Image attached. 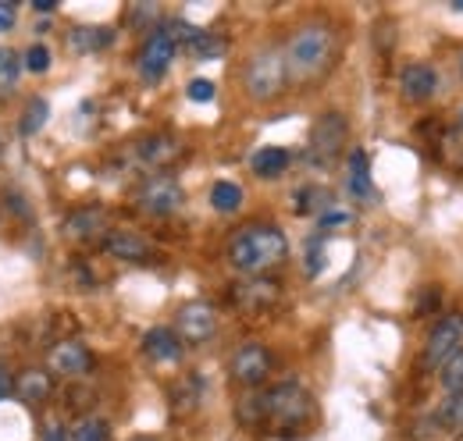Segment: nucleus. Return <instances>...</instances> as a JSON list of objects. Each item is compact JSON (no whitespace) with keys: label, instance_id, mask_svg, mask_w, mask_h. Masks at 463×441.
<instances>
[{"label":"nucleus","instance_id":"obj_1","mask_svg":"<svg viewBox=\"0 0 463 441\" xmlns=\"http://www.w3.org/2000/svg\"><path fill=\"white\" fill-rule=\"evenodd\" d=\"M339 54V40H335V29L328 22H307L299 25L286 43V71H289V82L296 86H307V82H317L332 71Z\"/></svg>","mask_w":463,"mask_h":441},{"label":"nucleus","instance_id":"obj_2","mask_svg":"<svg viewBox=\"0 0 463 441\" xmlns=\"http://www.w3.org/2000/svg\"><path fill=\"white\" fill-rule=\"evenodd\" d=\"M286 253H289V242L275 224H250V228L235 231L229 242V264L250 277L279 267L286 260Z\"/></svg>","mask_w":463,"mask_h":441},{"label":"nucleus","instance_id":"obj_3","mask_svg":"<svg viewBox=\"0 0 463 441\" xmlns=\"http://www.w3.org/2000/svg\"><path fill=\"white\" fill-rule=\"evenodd\" d=\"M264 402H268L264 431L275 438H299L314 424V413H317L310 391L296 381H282L271 391H264Z\"/></svg>","mask_w":463,"mask_h":441},{"label":"nucleus","instance_id":"obj_4","mask_svg":"<svg viewBox=\"0 0 463 441\" xmlns=\"http://www.w3.org/2000/svg\"><path fill=\"white\" fill-rule=\"evenodd\" d=\"M242 82H246V93H250L253 100H275V97L286 89V82H289L286 51H279V47L257 51V54L250 57V64H246Z\"/></svg>","mask_w":463,"mask_h":441},{"label":"nucleus","instance_id":"obj_5","mask_svg":"<svg viewBox=\"0 0 463 441\" xmlns=\"http://www.w3.org/2000/svg\"><path fill=\"white\" fill-rule=\"evenodd\" d=\"M349 143V125L339 110H325L310 128V157L321 164H332Z\"/></svg>","mask_w":463,"mask_h":441},{"label":"nucleus","instance_id":"obj_6","mask_svg":"<svg viewBox=\"0 0 463 441\" xmlns=\"http://www.w3.org/2000/svg\"><path fill=\"white\" fill-rule=\"evenodd\" d=\"M182 200H185V192H182V185L175 182L172 174H150L136 192L139 211L150 214V218H168L182 207Z\"/></svg>","mask_w":463,"mask_h":441},{"label":"nucleus","instance_id":"obj_7","mask_svg":"<svg viewBox=\"0 0 463 441\" xmlns=\"http://www.w3.org/2000/svg\"><path fill=\"white\" fill-rule=\"evenodd\" d=\"M214 331H218V310L211 303H185L175 317V334L189 345L214 338Z\"/></svg>","mask_w":463,"mask_h":441},{"label":"nucleus","instance_id":"obj_8","mask_svg":"<svg viewBox=\"0 0 463 441\" xmlns=\"http://www.w3.org/2000/svg\"><path fill=\"white\" fill-rule=\"evenodd\" d=\"M175 51H178V43H175V36L161 25V29H154L150 36H146V43H143V51H139V75L146 79V82H157L165 71H168V64L175 61Z\"/></svg>","mask_w":463,"mask_h":441},{"label":"nucleus","instance_id":"obj_9","mask_svg":"<svg viewBox=\"0 0 463 441\" xmlns=\"http://www.w3.org/2000/svg\"><path fill=\"white\" fill-rule=\"evenodd\" d=\"M268 374H271V352H268L260 342H246V345L232 356V378H235L239 385L257 388L268 381Z\"/></svg>","mask_w":463,"mask_h":441},{"label":"nucleus","instance_id":"obj_10","mask_svg":"<svg viewBox=\"0 0 463 441\" xmlns=\"http://www.w3.org/2000/svg\"><path fill=\"white\" fill-rule=\"evenodd\" d=\"M279 296H282V288H279V281H271V277H246V281H239L235 288H232V303L239 306V310H246V314H264V310H271L275 303H279Z\"/></svg>","mask_w":463,"mask_h":441},{"label":"nucleus","instance_id":"obj_11","mask_svg":"<svg viewBox=\"0 0 463 441\" xmlns=\"http://www.w3.org/2000/svg\"><path fill=\"white\" fill-rule=\"evenodd\" d=\"M460 338H463V317L460 314L442 317V321L431 328V334H428L424 367H435V371H439V363H442L449 352H457V349H460Z\"/></svg>","mask_w":463,"mask_h":441},{"label":"nucleus","instance_id":"obj_12","mask_svg":"<svg viewBox=\"0 0 463 441\" xmlns=\"http://www.w3.org/2000/svg\"><path fill=\"white\" fill-rule=\"evenodd\" d=\"M47 363H51V371L61 374V378H82L93 367V356H90V349L79 338H61L58 345L51 349Z\"/></svg>","mask_w":463,"mask_h":441},{"label":"nucleus","instance_id":"obj_13","mask_svg":"<svg viewBox=\"0 0 463 441\" xmlns=\"http://www.w3.org/2000/svg\"><path fill=\"white\" fill-rule=\"evenodd\" d=\"M104 249L115 260H125V264H150V257H154V246L139 231H125V228L104 235Z\"/></svg>","mask_w":463,"mask_h":441},{"label":"nucleus","instance_id":"obj_14","mask_svg":"<svg viewBox=\"0 0 463 441\" xmlns=\"http://www.w3.org/2000/svg\"><path fill=\"white\" fill-rule=\"evenodd\" d=\"M424 132H431V150H435L439 164L463 174V132L460 128H446V125H439V121H428Z\"/></svg>","mask_w":463,"mask_h":441},{"label":"nucleus","instance_id":"obj_15","mask_svg":"<svg viewBox=\"0 0 463 441\" xmlns=\"http://www.w3.org/2000/svg\"><path fill=\"white\" fill-rule=\"evenodd\" d=\"M400 89L410 104H424L435 97L439 89V71L428 64V61H417V64H406L403 75H400Z\"/></svg>","mask_w":463,"mask_h":441},{"label":"nucleus","instance_id":"obj_16","mask_svg":"<svg viewBox=\"0 0 463 441\" xmlns=\"http://www.w3.org/2000/svg\"><path fill=\"white\" fill-rule=\"evenodd\" d=\"M143 352L154 363H175L182 360V338L172 328H150L143 334Z\"/></svg>","mask_w":463,"mask_h":441},{"label":"nucleus","instance_id":"obj_17","mask_svg":"<svg viewBox=\"0 0 463 441\" xmlns=\"http://www.w3.org/2000/svg\"><path fill=\"white\" fill-rule=\"evenodd\" d=\"M136 154H139V161H143V164L165 167V164H172L175 157L182 154V146L175 143L172 136L157 132V136H146V139H139V143H136Z\"/></svg>","mask_w":463,"mask_h":441},{"label":"nucleus","instance_id":"obj_18","mask_svg":"<svg viewBox=\"0 0 463 441\" xmlns=\"http://www.w3.org/2000/svg\"><path fill=\"white\" fill-rule=\"evenodd\" d=\"M104 224H108L104 207H79L64 218V235L68 239H93L104 231Z\"/></svg>","mask_w":463,"mask_h":441},{"label":"nucleus","instance_id":"obj_19","mask_svg":"<svg viewBox=\"0 0 463 441\" xmlns=\"http://www.w3.org/2000/svg\"><path fill=\"white\" fill-rule=\"evenodd\" d=\"M51 374H43V371H22L18 378H14V395L22 399V402H29V406H40V402H47L51 399Z\"/></svg>","mask_w":463,"mask_h":441},{"label":"nucleus","instance_id":"obj_20","mask_svg":"<svg viewBox=\"0 0 463 441\" xmlns=\"http://www.w3.org/2000/svg\"><path fill=\"white\" fill-rule=\"evenodd\" d=\"M289 161H292L289 150H282V146H264V150H257V154L250 157V167H253L257 178H279V174L289 167Z\"/></svg>","mask_w":463,"mask_h":441},{"label":"nucleus","instance_id":"obj_21","mask_svg":"<svg viewBox=\"0 0 463 441\" xmlns=\"http://www.w3.org/2000/svg\"><path fill=\"white\" fill-rule=\"evenodd\" d=\"M346 185L356 200H367V196L374 192V185H371V161H367V154H364V150H353V154H349Z\"/></svg>","mask_w":463,"mask_h":441},{"label":"nucleus","instance_id":"obj_22","mask_svg":"<svg viewBox=\"0 0 463 441\" xmlns=\"http://www.w3.org/2000/svg\"><path fill=\"white\" fill-rule=\"evenodd\" d=\"M111 40H115V33H111L108 25H82V29L71 33V47H75L79 54L104 51V47H111Z\"/></svg>","mask_w":463,"mask_h":441},{"label":"nucleus","instance_id":"obj_23","mask_svg":"<svg viewBox=\"0 0 463 441\" xmlns=\"http://www.w3.org/2000/svg\"><path fill=\"white\" fill-rule=\"evenodd\" d=\"M332 203H335L332 192L321 189V185H307V189L296 192V211L299 214H317V211L325 214V211H332Z\"/></svg>","mask_w":463,"mask_h":441},{"label":"nucleus","instance_id":"obj_24","mask_svg":"<svg viewBox=\"0 0 463 441\" xmlns=\"http://www.w3.org/2000/svg\"><path fill=\"white\" fill-rule=\"evenodd\" d=\"M439 385L446 388V395L463 391V349L449 352V356L439 363Z\"/></svg>","mask_w":463,"mask_h":441},{"label":"nucleus","instance_id":"obj_25","mask_svg":"<svg viewBox=\"0 0 463 441\" xmlns=\"http://www.w3.org/2000/svg\"><path fill=\"white\" fill-rule=\"evenodd\" d=\"M235 417H239V424H246V427H264V417H268V402H264V391H253V395H246V399L235 406Z\"/></svg>","mask_w":463,"mask_h":441},{"label":"nucleus","instance_id":"obj_26","mask_svg":"<svg viewBox=\"0 0 463 441\" xmlns=\"http://www.w3.org/2000/svg\"><path fill=\"white\" fill-rule=\"evenodd\" d=\"M439 427H446L449 435H463V391L457 395H446L442 406H439Z\"/></svg>","mask_w":463,"mask_h":441},{"label":"nucleus","instance_id":"obj_27","mask_svg":"<svg viewBox=\"0 0 463 441\" xmlns=\"http://www.w3.org/2000/svg\"><path fill=\"white\" fill-rule=\"evenodd\" d=\"M211 207H214L218 214H235V211L242 207V189H239L235 182H214V189H211Z\"/></svg>","mask_w":463,"mask_h":441},{"label":"nucleus","instance_id":"obj_28","mask_svg":"<svg viewBox=\"0 0 463 441\" xmlns=\"http://www.w3.org/2000/svg\"><path fill=\"white\" fill-rule=\"evenodd\" d=\"M185 47H189V54L196 57V61H211V57L225 54V40L214 36V33H203V29H200Z\"/></svg>","mask_w":463,"mask_h":441},{"label":"nucleus","instance_id":"obj_29","mask_svg":"<svg viewBox=\"0 0 463 441\" xmlns=\"http://www.w3.org/2000/svg\"><path fill=\"white\" fill-rule=\"evenodd\" d=\"M71 441H111V427L100 417H82L71 427Z\"/></svg>","mask_w":463,"mask_h":441},{"label":"nucleus","instance_id":"obj_30","mask_svg":"<svg viewBox=\"0 0 463 441\" xmlns=\"http://www.w3.org/2000/svg\"><path fill=\"white\" fill-rule=\"evenodd\" d=\"M47 117H51V104L40 100V97H33L25 114H22V132H25V136H36V132L47 125Z\"/></svg>","mask_w":463,"mask_h":441},{"label":"nucleus","instance_id":"obj_31","mask_svg":"<svg viewBox=\"0 0 463 441\" xmlns=\"http://www.w3.org/2000/svg\"><path fill=\"white\" fill-rule=\"evenodd\" d=\"M18 71H22V57L0 47V89H11L18 82Z\"/></svg>","mask_w":463,"mask_h":441},{"label":"nucleus","instance_id":"obj_32","mask_svg":"<svg viewBox=\"0 0 463 441\" xmlns=\"http://www.w3.org/2000/svg\"><path fill=\"white\" fill-rule=\"evenodd\" d=\"M22 68L25 71H33V75H43V71H51V51L43 47V43H33L25 57H22Z\"/></svg>","mask_w":463,"mask_h":441},{"label":"nucleus","instance_id":"obj_33","mask_svg":"<svg viewBox=\"0 0 463 441\" xmlns=\"http://www.w3.org/2000/svg\"><path fill=\"white\" fill-rule=\"evenodd\" d=\"M185 97H189L193 104H211V100H214V82H211V79H193L189 89H185Z\"/></svg>","mask_w":463,"mask_h":441},{"label":"nucleus","instance_id":"obj_34","mask_svg":"<svg viewBox=\"0 0 463 441\" xmlns=\"http://www.w3.org/2000/svg\"><path fill=\"white\" fill-rule=\"evenodd\" d=\"M161 11H157V4H136L132 11H128V22L136 25V29H146V25H154V18H157Z\"/></svg>","mask_w":463,"mask_h":441},{"label":"nucleus","instance_id":"obj_35","mask_svg":"<svg viewBox=\"0 0 463 441\" xmlns=\"http://www.w3.org/2000/svg\"><path fill=\"white\" fill-rule=\"evenodd\" d=\"M321 267H325V239L317 235V239L310 242V253H307V275L314 277Z\"/></svg>","mask_w":463,"mask_h":441},{"label":"nucleus","instance_id":"obj_36","mask_svg":"<svg viewBox=\"0 0 463 441\" xmlns=\"http://www.w3.org/2000/svg\"><path fill=\"white\" fill-rule=\"evenodd\" d=\"M14 18H18V11H14V4H11V0H0V33H11V25H14Z\"/></svg>","mask_w":463,"mask_h":441},{"label":"nucleus","instance_id":"obj_37","mask_svg":"<svg viewBox=\"0 0 463 441\" xmlns=\"http://www.w3.org/2000/svg\"><path fill=\"white\" fill-rule=\"evenodd\" d=\"M349 214H343V211H325L321 214V231H328V228H335V224H346Z\"/></svg>","mask_w":463,"mask_h":441},{"label":"nucleus","instance_id":"obj_38","mask_svg":"<svg viewBox=\"0 0 463 441\" xmlns=\"http://www.w3.org/2000/svg\"><path fill=\"white\" fill-rule=\"evenodd\" d=\"M43 441H71V435H68V427H61V424H47Z\"/></svg>","mask_w":463,"mask_h":441},{"label":"nucleus","instance_id":"obj_39","mask_svg":"<svg viewBox=\"0 0 463 441\" xmlns=\"http://www.w3.org/2000/svg\"><path fill=\"white\" fill-rule=\"evenodd\" d=\"M11 391H14V381H11V374L0 367V399H7Z\"/></svg>","mask_w":463,"mask_h":441},{"label":"nucleus","instance_id":"obj_40","mask_svg":"<svg viewBox=\"0 0 463 441\" xmlns=\"http://www.w3.org/2000/svg\"><path fill=\"white\" fill-rule=\"evenodd\" d=\"M33 7H36V11H43V14H51V11L58 7V0H33Z\"/></svg>","mask_w":463,"mask_h":441},{"label":"nucleus","instance_id":"obj_41","mask_svg":"<svg viewBox=\"0 0 463 441\" xmlns=\"http://www.w3.org/2000/svg\"><path fill=\"white\" fill-rule=\"evenodd\" d=\"M453 11H463V0H453Z\"/></svg>","mask_w":463,"mask_h":441},{"label":"nucleus","instance_id":"obj_42","mask_svg":"<svg viewBox=\"0 0 463 441\" xmlns=\"http://www.w3.org/2000/svg\"><path fill=\"white\" fill-rule=\"evenodd\" d=\"M132 441H157V438H146V435H139V438H132Z\"/></svg>","mask_w":463,"mask_h":441},{"label":"nucleus","instance_id":"obj_43","mask_svg":"<svg viewBox=\"0 0 463 441\" xmlns=\"http://www.w3.org/2000/svg\"><path fill=\"white\" fill-rule=\"evenodd\" d=\"M460 132H463V108H460Z\"/></svg>","mask_w":463,"mask_h":441},{"label":"nucleus","instance_id":"obj_44","mask_svg":"<svg viewBox=\"0 0 463 441\" xmlns=\"http://www.w3.org/2000/svg\"><path fill=\"white\" fill-rule=\"evenodd\" d=\"M460 71H463V54H460Z\"/></svg>","mask_w":463,"mask_h":441}]
</instances>
